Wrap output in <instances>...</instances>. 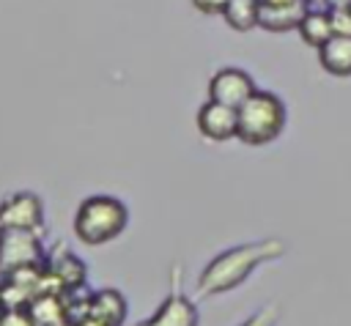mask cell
I'll use <instances>...</instances> for the list:
<instances>
[{"label": "cell", "instance_id": "7402d4cb", "mask_svg": "<svg viewBox=\"0 0 351 326\" xmlns=\"http://www.w3.org/2000/svg\"><path fill=\"white\" fill-rule=\"evenodd\" d=\"M310 8H324V0H304Z\"/></svg>", "mask_w": 351, "mask_h": 326}, {"label": "cell", "instance_id": "277c9868", "mask_svg": "<svg viewBox=\"0 0 351 326\" xmlns=\"http://www.w3.org/2000/svg\"><path fill=\"white\" fill-rule=\"evenodd\" d=\"M0 266L8 271L25 266H47L44 244L33 230H0Z\"/></svg>", "mask_w": 351, "mask_h": 326}, {"label": "cell", "instance_id": "30bf717a", "mask_svg": "<svg viewBox=\"0 0 351 326\" xmlns=\"http://www.w3.org/2000/svg\"><path fill=\"white\" fill-rule=\"evenodd\" d=\"M126 312H129L126 299L115 288H101L88 296V315L104 326H121L126 321Z\"/></svg>", "mask_w": 351, "mask_h": 326}, {"label": "cell", "instance_id": "e0dca14e", "mask_svg": "<svg viewBox=\"0 0 351 326\" xmlns=\"http://www.w3.org/2000/svg\"><path fill=\"white\" fill-rule=\"evenodd\" d=\"M329 19H332V30H335V36H351V8L329 11Z\"/></svg>", "mask_w": 351, "mask_h": 326}, {"label": "cell", "instance_id": "8fae6325", "mask_svg": "<svg viewBox=\"0 0 351 326\" xmlns=\"http://www.w3.org/2000/svg\"><path fill=\"white\" fill-rule=\"evenodd\" d=\"M310 11V5L304 0H291L285 5H261V22L258 27L269 30V33H288V30H299L304 14Z\"/></svg>", "mask_w": 351, "mask_h": 326}, {"label": "cell", "instance_id": "6da1fadb", "mask_svg": "<svg viewBox=\"0 0 351 326\" xmlns=\"http://www.w3.org/2000/svg\"><path fill=\"white\" fill-rule=\"evenodd\" d=\"M280 255H285V244L280 238H263V241H250V244H239L230 247L219 255H214L206 268L197 277V296H219L228 293L233 288H239L258 266L277 260Z\"/></svg>", "mask_w": 351, "mask_h": 326}, {"label": "cell", "instance_id": "44dd1931", "mask_svg": "<svg viewBox=\"0 0 351 326\" xmlns=\"http://www.w3.org/2000/svg\"><path fill=\"white\" fill-rule=\"evenodd\" d=\"M285 3H291V0H261L263 8H266V5H285Z\"/></svg>", "mask_w": 351, "mask_h": 326}, {"label": "cell", "instance_id": "ffe728a7", "mask_svg": "<svg viewBox=\"0 0 351 326\" xmlns=\"http://www.w3.org/2000/svg\"><path fill=\"white\" fill-rule=\"evenodd\" d=\"M77 326H104V323H99L96 318H90V315H88V318H82V321H80Z\"/></svg>", "mask_w": 351, "mask_h": 326}, {"label": "cell", "instance_id": "4fadbf2b", "mask_svg": "<svg viewBox=\"0 0 351 326\" xmlns=\"http://www.w3.org/2000/svg\"><path fill=\"white\" fill-rule=\"evenodd\" d=\"M299 38L307 44V47H313L315 52L335 36V30H332V19H329V11L326 8H310L307 14H304V19H302V25H299Z\"/></svg>", "mask_w": 351, "mask_h": 326}, {"label": "cell", "instance_id": "9c48e42d", "mask_svg": "<svg viewBox=\"0 0 351 326\" xmlns=\"http://www.w3.org/2000/svg\"><path fill=\"white\" fill-rule=\"evenodd\" d=\"M47 271L66 296H71L74 290H80L88 282V268H85L82 258H77L69 249H60L58 255L47 258Z\"/></svg>", "mask_w": 351, "mask_h": 326}, {"label": "cell", "instance_id": "603a6c76", "mask_svg": "<svg viewBox=\"0 0 351 326\" xmlns=\"http://www.w3.org/2000/svg\"><path fill=\"white\" fill-rule=\"evenodd\" d=\"M3 279H5V268L0 266V285H3Z\"/></svg>", "mask_w": 351, "mask_h": 326}, {"label": "cell", "instance_id": "9a60e30c", "mask_svg": "<svg viewBox=\"0 0 351 326\" xmlns=\"http://www.w3.org/2000/svg\"><path fill=\"white\" fill-rule=\"evenodd\" d=\"M0 326H36L27 307H3L0 310Z\"/></svg>", "mask_w": 351, "mask_h": 326}, {"label": "cell", "instance_id": "d6986e66", "mask_svg": "<svg viewBox=\"0 0 351 326\" xmlns=\"http://www.w3.org/2000/svg\"><path fill=\"white\" fill-rule=\"evenodd\" d=\"M351 0H324V8L326 11H337V8H348Z\"/></svg>", "mask_w": 351, "mask_h": 326}, {"label": "cell", "instance_id": "d4e9b609", "mask_svg": "<svg viewBox=\"0 0 351 326\" xmlns=\"http://www.w3.org/2000/svg\"><path fill=\"white\" fill-rule=\"evenodd\" d=\"M348 8H351V5H348Z\"/></svg>", "mask_w": 351, "mask_h": 326}, {"label": "cell", "instance_id": "8992f818", "mask_svg": "<svg viewBox=\"0 0 351 326\" xmlns=\"http://www.w3.org/2000/svg\"><path fill=\"white\" fill-rule=\"evenodd\" d=\"M44 225V203L36 192H14L0 203V230H33Z\"/></svg>", "mask_w": 351, "mask_h": 326}, {"label": "cell", "instance_id": "cb8c5ba5", "mask_svg": "<svg viewBox=\"0 0 351 326\" xmlns=\"http://www.w3.org/2000/svg\"><path fill=\"white\" fill-rule=\"evenodd\" d=\"M0 310H3V293H0Z\"/></svg>", "mask_w": 351, "mask_h": 326}, {"label": "cell", "instance_id": "2e32d148", "mask_svg": "<svg viewBox=\"0 0 351 326\" xmlns=\"http://www.w3.org/2000/svg\"><path fill=\"white\" fill-rule=\"evenodd\" d=\"M277 321H280V307L277 304H266L255 315H250L241 326H277Z\"/></svg>", "mask_w": 351, "mask_h": 326}, {"label": "cell", "instance_id": "3957f363", "mask_svg": "<svg viewBox=\"0 0 351 326\" xmlns=\"http://www.w3.org/2000/svg\"><path fill=\"white\" fill-rule=\"evenodd\" d=\"M288 123L285 101L271 90H255L241 107H239V131L236 140L244 145H269L274 142Z\"/></svg>", "mask_w": 351, "mask_h": 326}, {"label": "cell", "instance_id": "7a4b0ae2", "mask_svg": "<svg viewBox=\"0 0 351 326\" xmlns=\"http://www.w3.org/2000/svg\"><path fill=\"white\" fill-rule=\"evenodd\" d=\"M129 225V208L112 195H90L77 205L74 236L88 247H101L118 238Z\"/></svg>", "mask_w": 351, "mask_h": 326}, {"label": "cell", "instance_id": "ba28073f", "mask_svg": "<svg viewBox=\"0 0 351 326\" xmlns=\"http://www.w3.org/2000/svg\"><path fill=\"white\" fill-rule=\"evenodd\" d=\"M195 123H197L200 137H206V140H211V142H228V140H233L236 131H239V110L206 99V101L197 107Z\"/></svg>", "mask_w": 351, "mask_h": 326}, {"label": "cell", "instance_id": "5bb4252c", "mask_svg": "<svg viewBox=\"0 0 351 326\" xmlns=\"http://www.w3.org/2000/svg\"><path fill=\"white\" fill-rule=\"evenodd\" d=\"M222 19L230 30L247 33L261 22V0H228L222 8Z\"/></svg>", "mask_w": 351, "mask_h": 326}, {"label": "cell", "instance_id": "5b68a950", "mask_svg": "<svg viewBox=\"0 0 351 326\" xmlns=\"http://www.w3.org/2000/svg\"><path fill=\"white\" fill-rule=\"evenodd\" d=\"M178 279H181V268H173L170 293L162 299V304L145 321H140L134 326H197L200 323V312H197L195 301L181 290Z\"/></svg>", "mask_w": 351, "mask_h": 326}, {"label": "cell", "instance_id": "ac0fdd59", "mask_svg": "<svg viewBox=\"0 0 351 326\" xmlns=\"http://www.w3.org/2000/svg\"><path fill=\"white\" fill-rule=\"evenodd\" d=\"M225 3H228V0H192V5H195L200 14H219V16H222Z\"/></svg>", "mask_w": 351, "mask_h": 326}, {"label": "cell", "instance_id": "7c38bea8", "mask_svg": "<svg viewBox=\"0 0 351 326\" xmlns=\"http://www.w3.org/2000/svg\"><path fill=\"white\" fill-rule=\"evenodd\" d=\"M318 63L332 77H351V36H332L318 49Z\"/></svg>", "mask_w": 351, "mask_h": 326}, {"label": "cell", "instance_id": "52a82bcc", "mask_svg": "<svg viewBox=\"0 0 351 326\" xmlns=\"http://www.w3.org/2000/svg\"><path fill=\"white\" fill-rule=\"evenodd\" d=\"M255 90H258L255 79L244 68H239V66L217 68L211 74V79H208V99L219 101L225 107H233V110H239Z\"/></svg>", "mask_w": 351, "mask_h": 326}]
</instances>
